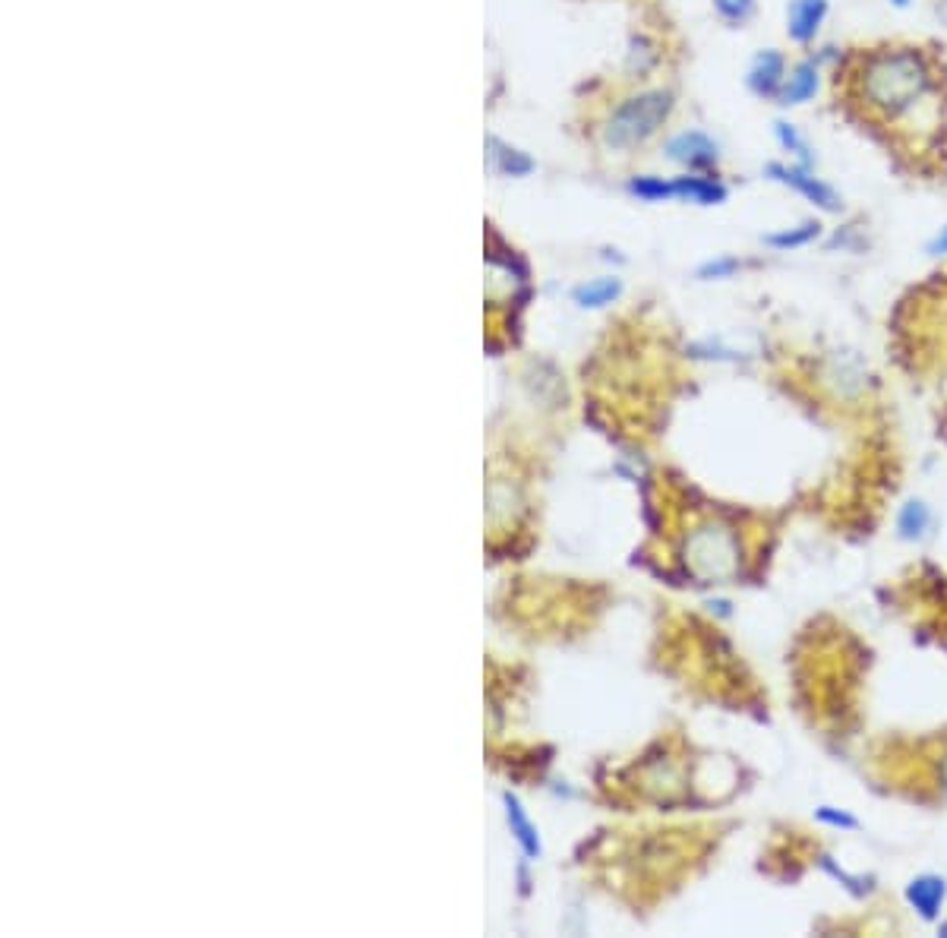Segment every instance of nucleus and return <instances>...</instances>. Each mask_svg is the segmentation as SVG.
<instances>
[{
  "mask_svg": "<svg viewBox=\"0 0 947 938\" xmlns=\"http://www.w3.org/2000/svg\"><path fill=\"white\" fill-rule=\"evenodd\" d=\"M935 86L929 57L919 48L878 51L859 70V98L872 114L897 121L916 111Z\"/></svg>",
  "mask_w": 947,
  "mask_h": 938,
  "instance_id": "f257e3e1",
  "label": "nucleus"
},
{
  "mask_svg": "<svg viewBox=\"0 0 947 938\" xmlns=\"http://www.w3.org/2000/svg\"><path fill=\"white\" fill-rule=\"evenodd\" d=\"M673 111V95L663 92V89H651V92H641L629 102H622L613 117L607 121V130H603V143L610 149H632V146H641L644 139L654 136L663 121L670 117Z\"/></svg>",
  "mask_w": 947,
  "mask_h": 938,
  "instance_id": "f03ea898",
  "label": "nucleus"
},
{
  "mask_svg": "<svg viewBox=\"0 0 947 938\" xmlns=\"http://www.w3.org/2000/svg\"><path fill=\"white\" fill-rule=\"evenodd\" d=\"M692 553V566L701 578L708 582H727L739 572V537L723 528V525H708L695 534V541L689 547Z\"/></svg>",
  "mask_w": 947,
  "mask_h": 938,
  "instance_id": "7ed1b4c3",
  "label": "nucleus"
},
{
  "mask_svg": "<svg viewBox=\"0 0 947 938\" xmlns=\"http://www.w3.org/2000/svg\"><path fill=\"white\" fill-rule=\"evenodd\" d=\"M764 171H768L771 181H777V184H783V187L796 190L799 196H805V199H809V203H815L818 209H824V212H837V209H840V193H837L831 184H824L821 177H815V174H812V168H805V165H780V162H771Z\"/></svg>",
  "mask_w": 947,
  "mask_h": 938,
  "instance_id": "20e7f679",
  "label": "nucleus"
},
{
  "mask_svg": "<svg viewBox=\"0 0 947 938\" xmlns=\"http://www.w3.org/2000/svg\"><path fill=\"white\" fill-rule=\"evenodd\" d=\"M667 152H670L673 162H679V165H685V168H692V171L717 165V143H714L708 133H698V130H689V133L673 136L670 146H667Z\"/></svg>",
  "mask_w": 947,
  "mask_h": 938,
  "instance_id": "39448f33",
  "label": "nucleus"
},
{
  "mask_svg": "<svg viewBox=\"0 0 947 938\" xmlns=\"http://www.w3.org/2000/svg\"><path fill=\"white\" fill-rule=\"evenodd\" d=\"M824 16H828V0H790L787 7V35L793 42L805 45L818 35Z\"/></svg>",
  "mask_w": 947,
  "mask_h": 938,
  "instance_id": "423d86ee",
  "label": "nucleus"
},
{
  "mask_svg": "<svg viewBox=\"0 0 947 938\" xmlns=\"http://www.w3.org/2000/svg\"><path fill=\"white\" fill-rule=\"evenodd\" d=\"M783 79H787V61H783V54L774 48L761 51L749 67V89L761 98L780 95Z\"/></svg>",
  "mask_w": 947,
  "mask_h": 938,
  "instance_id": "0eeeda50",
  "label": "nucleus"
},
{
  "mask_svg": "<svg viewBox=\"0 0 947 938\" xmlns=\"http://www.w3.org/2000/svg\"><path fill=\"white\" fill-rule=\"evenodd\" d=\"M944 897H947V882L941 875H919L906 885V901H910V907L925 923H932L938 916V910L944 907Z\"/></svg>",
  "mask_w": 947,
  "mask_h": 938,
  "instance_id": "6e6552de",
  "label": "nucleus"
},
{
  "mask_svg": "<svg viewBox=\"0 0 947 938\" xmlns=\"http://www.w3.org/2000/svg\"><path fill=\"white\" fill-rule=\"evenodd\" d=\"M815 92H818V64L815 61H799L787 73V79H783V89L777 95V102L787 105V108L790 105H805Z\"/></svg>",
  "mask_w": 947,
  "mask_h": 938,
  "instance_id": "1a4fd4ad",
  "label": "nucleus"
},
{
  "mask_svg": "<svg viewBox=\"0 0 947 938\" xmlns=\"http://www.w3.org/2000/svg\"><path fill=\"white\" fill-rule=\"evenodd\" d=\"M828 376L834 379V386L840 395H856L862 386H865V364L856 351H837L831 354V364H828Z\"/></svg>",
  "mask_w": 947,
  "mask_h": 938,
  "instance_id": "9d476101",
  "label": "nucleus"
},
{
  "mask_svg": "<svg viewBox=\"0 0 947 938\" xmlns=\"http://www.w3.org/2000/svg\"><path fill=\"white\" fill-rule=\"evenodd\" d=\"M673 196L676 199H692V203H701V206H714V203H723L727 199V187L714 177H676L673 181Z\"/></svg>",
  "mask_w": 947,
  "mask_h": 938,
  "instance_id": "9b49d317",
  "label": "nucleus"
},
{
  "mask_svg": "<svg viewBox=\"0 0 947 938\" xmlns=\"http://www.w3.org/2000/svg\"><path fill=\"white\" fill-rule=\"evenodd\" d=\"M929 525H932V509L922 500H910L897 515V531L903 541H919V537L929 531Z\"/></svg>",
  "mask_w": 947,
  "mask_h": 938,
  "instance_id": "f8f14e48",
  "label": "nucleus"
},
{
  "mask_svg": "<svg viewBox=\"0 0 947 938\" xmlns=\"http://www.w3.org/2000/svg\"><path fill=\"white\" fill-rule=\"evenodd\" d=\"M490 158L496 162V168L502 171V174H512V177H518V174H528L531 168H534V162L525 155V152H518V149H509L506 143H499V139H490Z\"/></svg>",
  "mask_w": 947,
  "mask_h": 938,
  "instance_id": "ddd939ff",
  "label": "nucleus"
},
{
  "mask_svg": "<svg viewBox=\"0 0 947 938\" xmlns=\"http://www.w3.org/2000/svg\"><path fill=\"white\" fill-rule=\"evenodd\" d=\"M818 225L815 222H805V225H799V228H787V231H777V234H768L764 237V244L768 247H777V250H793V247H805V244H812L815 237H818Z\"/></svg>",
  "mask_w": 947,
  "mask_h": 938,
  "instance_id": "4468645a",
  "label": "nucleus"
},
{
  "mask_svg": "<svg viewBox=\"0 0 947 938\" xmlns=\"http://www.w3.org/2000/svg\"><path fill=\"white\" fill-rule=\"evenodd\" d=\"M619 294V282L616 278H600V282H591L575 291V301L581 307H600V304H610L613 297Z\"/></svg>",
  "mask_w": 947,
  "mask_h": 938,
  "instance_id": "2eb2a0df",
  "label": "nucleus"
},
{
  "mask_svg": "<svg viewBox=\"0 0 947 938\" xmlns=\"http://www.w3.org/2000/svg\"><path fill=\"white\" fill-rule=\"evenodd\" d=\"M774 133H777V139H780V146L790 149V152L799 158V165L812 168V149H809V143H805V139L799 136V130H796L793 124L777 121V124H774Z\"/></svg>",
  "mask_w": 947,
  "mask_h": 938,
  "instance_id": "dca6fc26",
  "label": "nucleus"
},
{
  "mask_svg": "<svg viewBox=\"0 0 947 938\" xmlns=\"http://www.w3.org/2000/svg\"><path fill=\"white\" fill-rule=\"evenodd\" d=\"M629 190L641 199H670L673 196V181H663V177H635L629 184Z\"/></svg>",
  "mask_w": 947,
  "mask_h": 938,
  "instance_id": "f3484780",
  "label": "nucleus"
},
{
  "mask_svg": "<svg viewBox=\"0 0 947 938\" xmlns=\"http://www.w3.org/2000/svg\"><path fill=\"white\" fill-rule=\"evenodd\" d=\"M714 7L730 23H745L755 13V0H714Z\"/></svg>",
  "mask_w": 947,
  "mask_h": 938,
  "instance_id": "a211bd4d",
  "label": "nucleus"
},
{
  "mask_svg": "<svg viewBox=\"0 0 947 938\" xmlns=\"http://www.w3.org/2000/svg\"><path fill=\"white\" fill-rule=\"evenodd\" d=\"M815 818H818V822H824V825H831V828H843V831L859 828V818H856V815L843 812V809H834V806H821V809L815 812Z\"/></svg>",
  "mask_w": 947,
  "mask_h": 938,
  "instance_id": "6ab92c4d",
  "label": "nucleus"
},
{
  "mask_svg": "<svg viewBox=\"0 0 947 938\" xmlns=\"http://www.w3.org/2000/svg\"><path fill=\"white\" fill-rule=\"evenodd\" d=\"M821 863H824V869H828V872H831V875L837 878V882H843V885L850 888V891H856V894H865V891H869V885L862 888V878H853V875H846L843 869H837V866H834V863L828 860V856H824Z\"/></svg>",
  "mask_w": 947,
  "mask_h": 938,
  "instance_id": "aec40b11",
  "label": "nucleus"
},
{
  "mask_svg": "<svg viewBox=\"0 0 947 938\" xmlns=\"http://www.w3.org/2000/svg\"><path fill=\"white\" fill-rule=\"evenodd\" d=\"M736 269H739L736 259H717V263H708V266H704V269H701V275H717V278H720V275H730V272H736Z\"/></svg>",
  "mask_w": 947,
  "mask_h": 938,
  "instance_id": "412c9836",
  "label": "nucleus"
},
{
  "mask_svg": "<svg viewBox=\"0 0 947 938\" xmlns=\"http://www.w3.org/2000/svg\"><path fill=\"white\" fill-rule=\"evenodd\" d=\"M925 253H929V256H947V225L932 237L929 247H925Z\"/></svg>",
  "mask_w": 947,
  "mask_h": 938,
  "instance_id": "4be33fe9",
  "label": "nucleus"
},
{
  "mask_svg": "<svg viewBox=\"0 0 947 938\" xmlns=\"http://www.w3.org/2000/svg\"><path fill=\"white\" fill-rule=\"evenodd\" d=\"M938 19L947 26V0H941V4H938Z\"/></svg>",
  "mask_w": 947,
  "mask_h": 938,
  "instance_id": "5701e85b",
  "label": "nucleus"
},
{
  "mask_svg": "<svg viewBox=\"0 0 947 938\" xmlns=\"http://www.w3.org/2000/svg\"><path fill=\"white\" fill-rule=\"evenodd\" d=\"M941 784H944V790H947V758H944V765H941Z\"/></svg>",
  "mask_w": 947,
  "mask_h": 938,
  "instance_id": "b1692460",
  "label": "nucleus"
},
{
  "mask_svg": "<svg viewBox=\"0 0 947 938\" xmlns=\"http://www.w3.org/2000/svg\"><path fill=\"white\" fill-rule=\"evenodd\" d=\"M888 4H894V7H906L910 0H888Z\"/></svg>",
  "mask_w": 947,
  "mask_h": 938,
  "instance_id": "393cba45",
  "label": "nucleus"
},
{
  "mask_svg": "<svg viewBox=\"0 0 947 938\" xmlns=\"http://www.w3.org/2000/svg\"><path fill=\"white\" fill-rule=\"evenodd\" d=\"M938 932H941V935H947V923H941V926H938Z\"/></svg>",
  "mask_w": 947,
  "mask_h": 938,
  "instance_id": "a878e982",
  "label": "nucleus"
}]
</instances>
